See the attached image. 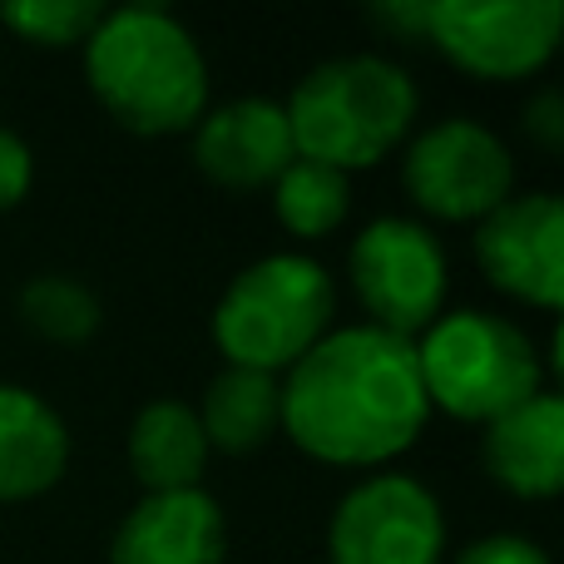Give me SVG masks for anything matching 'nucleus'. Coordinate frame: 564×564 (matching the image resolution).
<instances>
[{"mask_svg":"<svg viewBox=\"0 0 564 564\" xmlns=\"http://www.w3.org/2000/svg\"><path fill=\"white\" fill-rule=\"evenodd\" d=\"M431 416L416 341L381 327L327 332L282 387V426L327 466H387Z\"/></svg>","mask_w":564,"mask_h":564,"instance_id":"obj_1","label":"nucleus"},{"mask_svg":"<svg viewBox=\"0 0 564 564\" xmlns=\"http://www.w3.org/2000/svg\"><path fill=\"white\" fill-rule=\"evenodd\" d=\"M85 75L99 105L134 134H184L208 109L204 50L159 6L105 10L85 40Z\"/></svg>","mask_w":564,"mask_h":564,"instance_id":"obj_2","label":"nucleus"},{"mask_svg":"<svg viewBox=\"0 0 564 564\" xmlns=\"http://www.w3.org/2000/svg\"><path fill=\"white\" fill-rule=\"evenodd\" d=\"M416 85L381 55H341L307 69L282 105L297 159L337 174L371 169L406 144L416 124Z\"/></svg>","mask_w":564,"mask_h":564,"instance_id":"obj_3","label":"nucleus"},{"mask_svg":"<svg viewBox=\"0 0 564 564\" xmlns=\"http://www.w3.org/2000/svg\"><path fill=\"white\" fill-rule=\"evenodd\" d=\"M426 401L456 421L490 426L545 391V361L525 327L496 312H446L421 332L416 347Z\"/></svg>","mask_w":564,"mask_h":564,"instance_id":"obj_4","label":"nucleus"},{"mask_svg":"<svg viewBox=\"0 0 564 564\" xmlns=\"http://www.w3.org/2000/svg\"><path fill=\"white\" fill-rule=\"evenodd\" d=\"M332 312H337V292L327 268L302 253H273L228 282L214 312V337L228 367L278 377L327 337Z\"/></svg>","mask_w":564,"mask_h":564,"instance_id":"obj_5","label":"nucleus"},{"mask_svg":"<svg viewBox=\"0 0 564 564\" xmlns=\"http://www.w3.org/2000/svg\"><path fill=\"white\" fill-rule=\"evenodd\" d=\"M560 0H426L421 40L476 79H525L555 59Z\"/></svg>","mask_w":564,"mask_h":564,"instance_id":"obj_6","label":"nucleus"},{"mask_svg":"<svg viewBox=\"0 0 564 564\" xmlns=\"http://www.w3.org/2000/svg\"><path fill=\"white\" fill-rule=\"evenodd\" d=\"M351 288L371 312V327L391 337H416L446 307V248L411 218H377L351 243Z\"/></svg>","mask_w":564,"mask_h":564,"instance_id":"obj_7","label":"nucleus"},{"mask_svg":"<svg viewBox=\"0 0 564 564\" xmlns=\"http://www.w3.org/2000/svg\"><path fill=\"white\" fill-rule=\"evenodd\" d=\"M401 184L431 218L480 224L516 194V159L476 119H441L411 139L401 159Z\"/></svg>","mask_w":564,"mask_h":564,"instance_id":"obj_8","label":"nucleus"},{"mask_svg":"<svg viewBox=\"0 0 564 564\" xmlns=\"http://www.w3.org/2000/svg\"><path fill=\"white\" fill-rule=\"evenodd\" d=\"M446 520L421 480L411 476H367L341 496L327 525L332 564H441Z\"/></svg>","mask_w":564,"mask_h":564,"instance_id":"obj_9","label":"nucleus"},{"mask_svg":"<svg viewBox=\"0 0 564 564\" xmlns=\"http://www.w3.org/2000/svg\"><path fill=\"white\" fill-rule=\"evenodd\" d=\"M476 263L500 292L540 312L564 302V204L555 194H510L476 224Z\"/></svg>","mask_w":564,"mask_h":564,"instance_id":"obj_10","label":"nucleus"},{"mask_svg":"<svg viewBox=\"0 0 564 564\" xmlns=\"http://www.w3.org/2000/svg\"><path fill=\"white\" fill-rule=\"evenodd\" d=\"M297 159L288 115L273 99H234L194 124V164L224 188H263Z\"/></svg>","mask_w":564,"mask_h":564,"instance_id":"obj_11","label":"nucleus"},{"mask_svg":"<svg viewBox=\"0 0 564 564\" xmlns=\"http://www.w3.org/2000/svg\"><path fill=\"white\" fill-rule=\"evenodd\" d=\"M224 510L204 486L144 496L119 520L109 545V564H224Z\"/></svg>","mask_w":564,"mask_h":564,"instance_id":"obj_12","label":"nucleus"},{"mask_svg":"<svg viewBox=\"0 0 564 564\" xmlns=\"http://www.w3.org/2000/svg\"><path fill=\"white\" fill-rule=\"evenodd\" d=\"M486 470L520 500H550L564 486V401L540 391L486 426Z\"/></svg>","mask_w":564,"mask_h":564,"instance_id":"obj_13","label":"nucleus"},{"mask_svg":"<svg viewBox=\"0 0 564 564\" xmlns=\"http://www.w3.org/2000/svg\"><path fill=\"white\" fill-rule=\"evenodd\" d=\"M65 421L25 387H0V500H35L65 476Z\"/></svg>","mask_w":564,"mask_h":564,"instance_id":"obj_14","label":"nucleus"},{"mask_svg":"<svg viewBox=\"0 0 564 564\" xmlns=\"http://www.w3.org/2000/svg\"><path fill=\"white\" fill-rule=\"evenodd\" d=\"M129 466L149 496L198 490L208 466V441L194 406L184 401H149L129 426Z\"/></svg>","mask_w":564,"mask_h":564,"instance_id":"obj_15","label":"nucleus"},{"mask_svg":"<svg viewBox=\"0 0 564 564\" xmlns=\"http://www.w3.org/2000/svg\"><path fill=\"white\" fill-rule=\"evenodd\" d=\"M194 416L204 426L208 451H228V456L263 451L282 431V381L268 371L224 367L208 381L204 406Z\"/></svg>","mask_w":564,"mask_h":564,"instance_id":"obj_16","label":"nucleus"},{"mask_svg":"<svg viewBox=\"0 0 564 564\" xmlns=\"http://www.w3.org/2000/svg\"><path fill=\"white\" fill-rule=\"evenodd\" d=\"M351 208V184L347 174L312 159H292L288 169L273 178V214L288 234L297 238H322L347 218Z\"/></svg>","mask_w":564,"mask_h":564,"instance_id":"obj_17","label":"nucleus"},{"mask_svg":"<svg viewBox=\"0 0 564 564\" xmlns=\"http://www.w3.org/2000/svg\"><path fill=\"white\" fill-rule=\"evenodd\" d=\"M20 317L35 337L79 347L99 332V297L75 278H35L20 292Z\"/></svg>","mask_w":564,"mask_h":564,"instance_id":"obj_18","label":"nucleus"},{"mask_svg":"<svg viewBox=\"0 0 564 564\" xmlns=\"http://www.w3.org/2000/svg\"><path fill=\"white\" fill-rule=\"evenodd\" d=\"M0 20L30 45H85L95 25L105 20L99 0H10L0 6Z\"/></svg>","mask_w":564,"mask_h":564,"instance_id":"obj_19","label":"nucleus"},{"mask_svg":"<svg viewBox=\"0 0 564 564\" xmlns=\"http://www.w3.org/2000/svg\"><path fill=\"white\" fill-rule=\"evenodd\" d=\"M30 178H35V159H30L25 139L0 129V214L30 194Z\"/></svg>","mask_w":564,"mask_h":564,"instance_id":"obj_20","label":"nucleus"},{"mask_svg":"<svg viewBox=\"0 0 564 564\" xmlns=\"http://www.w3.org/2000/svg\"><path fill=\"white\" fill-rule=\"evenodd\" d=\"M520 124H525V134L535 139L545 154H560V149H564V95H560L555 85L540 89V95L525 105Z\"/></svg>","mask_w":564,"mask_h":564,"instance_id":"obj_21","label":"nucleus"},{"mask_svg":"<svg viewBox=\"0 0 564 564\" xmlns=\"http://www.w3.org/2000/svg\"><path fill=\"white\" fill-rule=\"evenodd\" d=\"M451 564H550V555L525 535H490L476 540L470 550H460Z\"/></svg>","mask_w":564,"mask_h":564,"instance_id":"obj_22","label":"nucleus"},{"mask_svg":"<svg viewBox=\"0 0 564 564\" xmlns=\"http://www.w3.org/2000/svg\"><path fill=\"white\" fill-rule=\"evenodd\" d=\"M377 20L401 35H421L426 25V0H391V6H377Z\"/></svg>","mask_w":564,"mask_h":564,"instance_id":"obj_23","label":"nucleus"}]
</instances>
